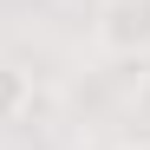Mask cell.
<instances>
[{
    "instance_id": "cell-2",
    "label": "cell",
    "mask_w": 150,
    "mask_h": 150,
    "mask_svg": "<svg viewBox=\"0 0 150 150\" xmlns=\"http://www.w3.org/2000/svg\"><path fill=\"white\" fill-rule=\"evenodd\" d=\"M33 111V85H26V72H20L13 59H0V124H20Z\"/></svg>"
},
{
    "instance_id": "cell-1",
    "label": "cell",
    "mask_w": 150,
    "mask_h": 150,
    "mask_svg": "<svg viewBox=\"0 0 150 150\" xmlns=\"http://www.w3.org/2000/svg\"><path fill=\"white\" fill-rule=\"evenodd\" d=\"M91 52L111 65L150 59V0H98L91 7Z\"/></svg>"
},
{
    "instance_id": "cell-3",
    "label": "cell",
    "mask_w": 150,
    "mask_h": 150,
    "mask_svg": "<svg viewBox=\"0 0 150 150\" xmlns=\"http://www.w3.org/2000/svg\"><path fill=\"white\" fill-rule=\"evenodd\" d=\"M124 150H150V137H131V144H124Z\"/></svg>"
}]
</instances>
